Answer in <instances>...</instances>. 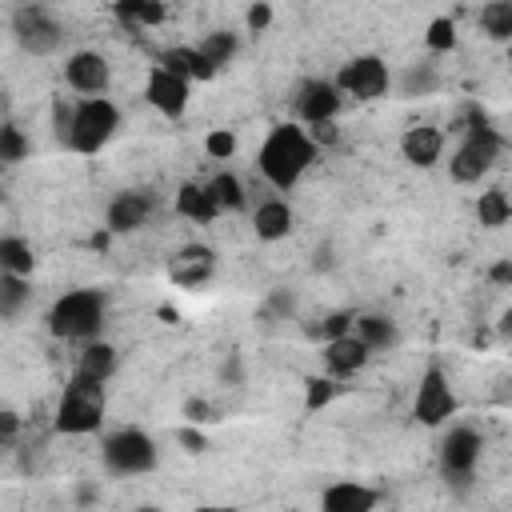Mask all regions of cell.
I'll return each mask as SVG.
<instances>
[{"label":"cell","instance_id":"obj_1","mask_svg":"<svg viewBox=\"0 0 512 512\" xmlns=\"http://www.w3.org/2000/svg\"><path fill=\"white\" fill-rule=\"evenodd\" d=\"M316 160H320V152L300 124H272V132L264 136V144L256 152V168L276 192H292Z\"/></svg>","mask_w":512,"mask_h":512},{"label":"cell","instance_id":"obj_2","mask_svg":"<svg viewBox=\"0 0 512 512\" xmlns=\"http://www.w3.org/2000/svg\"><path fill=\"white\" fill-rule=\"evenodd\" d=\"M44 320L56 340H72V344L100 340V328L108 320V296L100 288H68L64 296L52 300Z\"/></svg>","mask_w":512,"mask_h":512},{"label":"cell","instance_id":"obj_3","mask_svg":"<svg viewBox=\"0 0 512 512\" xmlns=\"http://www.w3.org/2000/svg\"><path fill=\"white\" fill-rule=\"evenodd\" d=\"M500 156H504V136H500V128L480 124V128L460 132V140H456V148H452V156H448V172H452L456 184H480V180L496 168Z\"/></svg>","mask_w":512,"mask_h":512},{"label":"cell","instance_id":"obj_4","mask_svg":"<svg viewBox=\"0 0 512 512\" xmlns=\"http://www.w3.org/2000/svg\"><path fill=\"white\" fill-rule=\"evenodd\" d=\"M104 388L100 384H88V380H68L64 392H60V404H56V416H52V428L60 436H92L104 428Z\"/></svg>","mask_w":512,"mask_h":512},{"label":"cell","instance_id":"obj_5","mask_svg":"<svg viewBox=\"0 0 512 512\" xmlns=\"http://www.w3.org/2000/svg\"><path fill=\"white\" fill-rule=\"evenodd\" d=\"M100 460L112 476H144L160 464V448L144 428L124 424L100 440Z\"/></svg>","mask_w":512,"mask_h":512},{"label":"cell","instance_id":"obj_6","mask_svg":"<svg viewBox=\"0 0 512 512\" xmlns=\"http://www.w3.org/2000/svg\"><path fill=\"white\" fill-rule=\"evenodd\" d=\"M480 456H484V432L472 428V424H452L440 440V452H436V468H440V480L456 492H464L480 468Z\"/></svg>","mask_w":512,"mask_h":512},{"label":"cell","instance_id":"obj_7","mask_svg":"<svg viewBox=\"0 0 512 512\" xmlns=\"http://www.w3.org/2000/svg\"><path fill=\"white\" fill-rule=\"evenodd\" d=\"M12 40L28 56H56L68 40V28L48 4H20L12 12Z\"/></svg>","mask_w":512,"mask_h":512},{"label":"cell","instance_id":"obj_8","mask_svg":"<svg viewBox=\"0 0 512 512\" xmlns=\"http://www.w3.org/2000/svg\"><path fill=\"white\" fill-rule=\"evenodd\" d=\"M120 128V108L108 96H92V100H76V116H72V132H68V152L80 156H96Z\"/></svg>","mask_w":512,"mask_h":512},{"label":"cell","instance_id":"obj_9","mask_svg":"<svg viewBox=\"0 0 512 512\" xmlns=\"http://www.w3.org/2000/svg\"><path fill=\"white\" fill-rule=\"evenodd\" d=\"M332 84H336L340 96H348L356 104H372V100H384L392 92V68H388L384 56L360 52V56H352V60L340 64V72L332 76Z\"/></svg>","mask_w":512,"mask_h":512},{"label":"cell","instance_id":"obj_10","mask_svg":"<svg viewBox=\"0 0 512 512\" xmlns=\"http://www.w3.org/2000/svg\"><path fill=\"white\" fill-rule=\"evenodd\" d=\"M456 412H460V400H456V392H452L448 368H444L440 360H432V364L424 368L420 384H416L412 416H416V424H424V428H440V424H448Z\"/></svg>","mask_w":512,"mask_h":512},{"label":"cell","instance_id":"obj_11","mask_svg":"<svg viewBox=\"0 0 512 512\" xmlns=\"http://www.w3.org/2000/svg\"><path fill=\"white\" fill-rule=\"evenodd\" d=\"M64 84L72 92H80V100H92V96H108L112 88V64L104 52L96 48H80L64 60Z\"/></svg>","mask_w":512,"mask_h":512},{"label":"cell","instance_id":"obj_12","mask_svg":"<svg viewBox=\"0 0 512 512\" xmlns=\"http://www.w3.org/2000/svg\"><path fill=\"white\" fill-rule=\"evenodd\" d=\"M152 212H156V196L148 188L116 192L108 200V212H104V232L108 236H132L152 220Z\"/></svg>","mask_w":512,"mask_h":512},{"label":"cell","instance_id":"obj_13","mask_svg":"<svg viewBox=\"0 0 512 512\" xmlns=\"http://www.w3.org/2000/svg\"><path fill=\"white\" fill-rule=\"evenodd\" d=\"M344 108V96L336 92V84L328 76H312L296 88V124L300 128H312V124H324V120H336Z\"/></svg>","mask_w":512,"mask_h":512},{"label":"cell","instance_id":"obj_14","mask_svg":"<svg viewBox=\"0 0 512 512\" xmlns=\"http://www.w3.org/2000/svg\"><path fill=\"white\" fill-rule=\"evenodd\" d=\"M144 100L148 108H156L160 116L168 120H180L188 112V100H192V84H184L180 76L164 72V68H148V80H144Z\"/></svg>","mask_w":512,"mask_h":512},{"label":"cell","instance_id":"obj_15","mask_svg":"<svg viewBox=\"0 0 512 512\" xmlns=\"http://www.w3.org/2000/svg\"><path fill=\"white\" fill-rule=\"evenodd\" d=\"M216 276V252L208 244H180L168 260V280L176 288H204Z\"/></svg>","mask_w":512,"mask_h":512},{"label":"cell","instance_id":"obj_16","mask_svg":"<svg viewBox=\"0 0 512 512\" xmlns=\"http://www.w3.org/2000/svg\"><path fill=\"white\" fill-rule=\"evenodd\" d=\"M320 360H324V376H332V380H352L356 372L368 368L372 352L348 332V336H336V340L320 344Z\"/></svg>","mask_w":512,"mask_h":512},{"label":"cell","instance_id":"obj_17","mask_svg":"<svg viewBox=\"0 0 512 512\" xmlns=\"http://www.w3.org/2000/svg\"><path fill=\"white\" fill-rule=\"evenodd\" d=\"M400 156L412 164V168H436L440 156H444V128L436 124H412L404 136H400Z\"/></svg>","mask_w":512,"mask_h":512},{"label":"cell","instance_id":"obj_18","mask_svg":"<svg viewBox=\"0 0 512 512\" xmlns=\"http://www.w3.org/2000/svg\"><path fill=\"white\" fill-rule=\"evenodd\" d=\"M380 492L360 480H332L320 492V512H376Z\"/></svg>","mask_w":512,"mask_h":512},{"label":"cell","instance_id":"obj_19","mask_svg":"<svg viewBox=\"0 0 512 512\" xmlns=\"http://www.w3.org/2000/svg\"><path fill=\"white\" fill-rule=\"evenodd\" d=\"M156 68L180 76L184 84H204V80L216 76L212 64L196 52V44H168V48H160V52H156Z\"/></svg>","mask_w":512,"mask_h":512},{"label":"cell","instance_id":"obj_20","mask_svg":"<svg viewBox=\"0 0 512 512\" xmlns=\"http://www.w3.org/2000/svg\"><path fill=\"white\" fill-rule=\"evenodd\" d=\"M292 228H296V212H292V204H288L284 196H268V200L256 204V212H252V232H256V240L276 244V240L292 236Z\"/></svg>","mask_w":512,"mask_h":512},{"label":"cell","instance_id":"obj_21","mask_svg":"<svg viewBox=\"0 0 512 512\" xmlns=\"http://www.w3.org/2000/svg\"><path fill=\"white\" fill-rule=\"evenodd\" d=\"M116 368H120V356H116V348L108 344V340H88L84 348H80V356H76V368H72V376L76 380H88V384H108L112 376H116Z\"/></svg>","mask_w":512,"mask_h":512},{"label":"cell","instance_id":"obj_22","mask_svg":"<svg viewBox=\"0 0 512 512\" xmlns=\"http://www.w3.org/2000/svg\"><path fill=\"white\" fill-rule=\"evenodd\" d=\"M352 336L376 356V352H392L400 344V328L388 312H356L352 320Z\"/></svg>","mask_w":512,"mask_h":512},{"label":"cell","instance_id":"obj_23","mask_svg":"<svg viewBox=\"0 0 512 512\" xmlns=\"http://www.w3.org/2000/svg\"><path fill=\"white\" fill-rule=\"evenodd\" d=\"M112 16L124 32H148V28H160L168 20V4H160V0H116Z\"/></svg>","mask_w":512,"mask_h":512},{"label":"cell","instance_id":"obj_24","mask_svg":"<svg viewBox=\"0 0 512 512\" xmlns=\"http://www.w3.org/2000/svg\"><path fill=\"white\" fill-rule=\"evenodd\" d=\"M172 212H176L180 220H188V224H212V220L220 216L216 204H212V196H208V188H204L200 180H184V184L176 188Z\"/></svg>","mask_w":512,"mask_h":512},{"label":"cell","instance_id":"obj_25","mask_svg":"<svg viewBox=\"0 0 512 512\" xmlns=\"http://www.w3.org/2000/svg\"><path fill=\"white\" fill-rule=\"evenodd\" d=\"M204 188H208V196H212V204H216L220 216L248 208V192H244V180L236 172H216L212 180H204Z\"/></svg>","mask_w":512,"mask_h":512},{"label":"cell","instance_id":"obj_26","mask_svg":"<svg viewBox=\"0 0 512 512\" xmlns=\"http://www.w3.org/2000/svg\"><path fill=\"white\" fill-rule=\"evenodd\" d=\"M36 252L24 236H0V276H32Z\"/></svg>","mask_w":512,"mask_h":512},{"label":"cell","instance_id":"obj_27","mask_svg":"<svg viewBox=\"0 0 512 512\" xmlns=\"http://www.w3.org/2000/svg\"><path fill=\"white\" fill-rule=\"evenodd\" d=\"M396 84V92L400 96H408V100H416V96H432L444 80H440V72H436V64H428V60H420V64H408L404 72H400V80H392Z\"/></svg>","mask_w":512,"mask_h":512},{"label":"cell","instance_id":"obj_28","mask_svg":"<svg viewBox=\"0 0 512 512\" xmlns=\"http://www.w3.org/2000/svg\"><path fill=\"white\" fill-rule=\"evenodd\" d=\"M196 52L212 64V72H220V68H228V64L236 60V52H240V36L228 32V28H216V32H208V36L196 44Z\"/></svg>","mask_w":512,"mask_h":512},{"label":"cell","instance_id":"obj_29","mask_svg":"<svg viewBox=\"0 0 512 512\" xmlns=\"http://www.w3.org/2000/svg\"><path fill=\"white\" fill-rule=\"evenodd\" d=\"M476 20H480V32L488 40H496V44L512 40V0H488Z\"/></svg>","mask_w":512,"mask_h":512},{"label":"cell","instance_id":"obj_30","mask_svg":"<svg viewBox=\"0 0 512 512\" xmlns=\"http://www.w3.org/2000/svg\"><path fill=\"white\" fill-rule=\"evenodd\" d=\"M352 320H356L352 308H336V312H324V316H316V320H304V336L328 344V340H336V336H348V332H352Z\"/></svg>","mask_w":512,"mask_h":512},{"label":"cell","instance_id":"obj_31","mask_svg":"<svg viewBox=\"0 0 512 512\" xmlns=\"http://www.w3.org/2000/svg\"><path fill=\"white\" fill-rule=\"evenodd\" d=\"M476 216H480V228H504L508 220H512V200H508V192L504 188H488V192H480V200H476Z\"/></svg>","mask_w":512,"mask_h":512},{"label":"cell","instance_id":"obj_32","mask_svg":"<svg viewBox=\"0 0 512 512\" xmlns=\"http://www.w3.org/2000/svg\"><path fill=\"white\" fill-rule=\"evenodd\" d=\"M32 300L28 276H0V320H16Z\"/></svg>","mask_w":512,"mask_h":512},{"label":"cell","instance_id":"obj_33","mask_svg":"<svg viewBox=\"0 0 512 512\" xmlns=\"http://www.w3.org/2000/svg\"><path fill=\"white\" fill-rule=\"evenodd\" d=\"M28 156H32V140L24 136V128L0 120V164H24Z\"/></svg>","mask_w":512,"mask_h":512},{"label":"cell","instance_id":"obj_34","mask_svg":"<svg viewBox=\"0 0 512 512\" xmlns=\"http://www.w3.org/2000/svg\"><path fill=\"white\" fill-rule=\"evenodd\" d=\"M336 396H340V380H332V376H304V412L308 416L324 412Z\"/></svg>","mask_w":512,"mask_h":512},{"label":"cell","instance_id":"obj_35","mask_svg":"<svg viewBox=\"0 0 512 512\" xmlns=\"http://www.w3.org/2000/svg\"><path fill=\"white\" fill-rule=\"evenodd\" d=\"M424 44H428V52H452V48H456V20H452V16L428 20Z\"/></svg>","mask_w":512,"mask_h":512},{"label":"cell","instance_id":"obj_36","mask_svg":"<svg viewBox=\"0 0 512 512\" xmlns=\"http://www.w3.org/2000/svg\"><path fill=\"white\" fill-rule=\"evenodd\" d=\"M72 116H76V100H68L64 92H60V96H52V136H56V144H68Z\"/></svg>","mask_w":512,"mask_h":512},{"label":"cell","instance_id":"obj_37","mask_svg":"<svg viewBox=\"0 0 512 512\" xmlns=\"http://www.w3.org/2000/svg\"><path fill=\"white\" fill-rule=\"evenodd\" d=\"M260 312H264L268 320H292V316H296V292H292V288H272Z\"/></svg>","mask_w":512,"mask_h":512},{"label":"cell","instance_id":"obj_38","mask_svg":"<svg viewBox=\"0 0 512 512\" xmlns=\"http://www.w3.org/2000/svg\"><path fill=\"white\" fill-rule=\"evenodd\" d=\"M204 152H208L212 160H228V156L236 152V132H232V128H216V132H208Z\"/></svg>","mask_w":512,"mask_h":512},{"label":"cell","instance_id":"obj_39","mask_svg":"<svg viewBox=\"0 0 512 512\" xmlns=\"http://www.w3.org/2000/svg\"><path fill=\"white\" fill-rule=\"evenodd\" d=\"M304 132H308V140L316 144V152H324V148H336V144H340V124H336V120L312 124V128H304Z\"/></svg>","mask_w":512,"mask_h":512},{"label":"cell","instance_id":"obj_40","mask_svg":"<svg viewBox=\"0 0 512 512\" xmlns=\"http://www.w3.org/2000/svg\"><path fill=\"white\" fill-rule=\"evenodd\" d=\"M272 4L268 0H256V4H248V12H244V24H248V32H268V24H272Z\"/></svg>","mask_w":512,"mask_h":512},{"label":"cell","instance_id":"obj_41","mask_svg":"<svg viewBox=\"0 0 512 512\" xmlns=\"http://www.w3.org/2000/svg\"><path fill=\"white\" fill-rule=\"evenodd\" d=\"M176 444L184 448V452H192V456H200L204 448H208V436L196 428V424H184V428H176Z\"/></svg>","mask_w":512,"mask_h":512},{"label":"cell","instance_id":"obj_42","mask_svg":"<svg viewBox=\"0 0 512 512\" xmlns=\"http://www.w3.org/2000/svg\"><path fill=\"white\" fill-rule=\"evenodd\" d=\"M20 428H24L20 412H12V408H0V448L16 444V440H20Z\"/></svg>","mask_w":512,"mask_h":512},{"label":"cell","instance_id":"obj_43","mask_svg":"<svg viewBox=\"0 0 512 512\" xmlns=\"http://www.w3.org/2000/svg\"><path fill=\"white\" fill-rule=\"evenodd\" d=\"M212 416H216V408H212L204 396H188V400H184V420H188V424H208Z\"/></svg>","mask_w":512,"mask_h":512},{"label":"cell","instance_id":"obj_44","mask_svg":"<svg viewBox=\"0 0 512 512\" xmlns=\"http://www.w3.org/2000/svg\"><path fill=\"white\" fill-rule=\"evenodd\" d=\"M220 380L232 384V388L244 384V360H240V352H228V360L220 364Z\"/></svg>","mask_w":512,"mask_h":512},{"label":"cell","instance_id":"obj_45","mask_svg":"<svg viewBox=\"0 0 512 512\" xmlns=\"http://www.w3.org/2000/svg\"><path fill=\"white\" fill-rule=\"evenodd\" d=\"M488 280H492L496 288H508V284H512V260H508V256H504V260H496V264L488 268Z\"/></svg>","mask_w":512,"mask_h":512},{"label":"cell","instance_id":"obj_46","mask_svg":"<svg viewBox=\"0 0 512 512\" xmlns=\"http://www.w3.org/2000/svg\"><path fill=\"white\" fill-rule=\"evenodd\" d=\"M96 500H100V488L92 480H80L76 484V504H96Z\"/></svg>","mask_w":512,"mask_h":512},{"label":"cell","instance_id":"obj_47","mask_svg":"<svg viewBox=\"0 0 512 512\" xmlns=\"http://www.w3.org/2000/svg\"><path fill=\"white\" fill-rule=\"evenodd\" d=\"M332 264H336V260H332V248H328V244H324V248H316V260H312V268H316V272H320V268L328 272Z\"/></svg>","mask_w":512,"mask_h":512},{"label":"cell","instance_id":"obj_48","mask_svg":"<svg viewBox=\"0 0 512 512\" xmlns=\"http://www.w3.org/2000/svg\"><path fill=\"white\" fill-rule=\"evenodd\" d=\"M508 336H512V312L500 316V340H508Z\"/></svg>","mask_w":512,"mask_h":512},{"label":"cell","instance_id":"obj_49","mask_svg":"<svg viewBox=\"0 0 512 512\" xmlns=\"http://www.w3.org/2000/svg\"><path fill=\"white\" fill-rule=\"evenodd\" d=\"M192 512H236L232 504H200V508H192Z\"/></svg>","mask_w":512,"mask_h":512},{"label":"cell","instance_id":"obj_50","mask_svg":"<svg viewBox=\"0 0 512 512\" xmlns=\"http://www.w3.org/2000/svg\"><path fill=\"white\" fill-rule=\"evenodd\" d=\"M4 112H8V92H0V120H4Z\"/></svg>","mask_w":512,"mask_h":512},{"label":"cell","instance_id":"obj_51","mask_svg":"<svg viewBox=\"0 0 512 512\" xmlns=\"http://www.w3.org/2000/svg\"><path fill=\"white\" fill-rule=\"evenodd\" d=\"M136 512H164V508H152V504H144V508H136Z\"/></svg>","mask_w":512,"mask_h":512},{"label":"cell","instance_id":"obj_52","mask_svg":"<svg viewBox=\"0 0 512 512\" xmlns=\"http://www.w3.org/2000/svg\"><path fill=\"white\" fill-rule=\"evenodd\" d=\"M0 196H4V192H0Z\"/></svg>","mask_w":512,"mask_h":512}]
</instances>
